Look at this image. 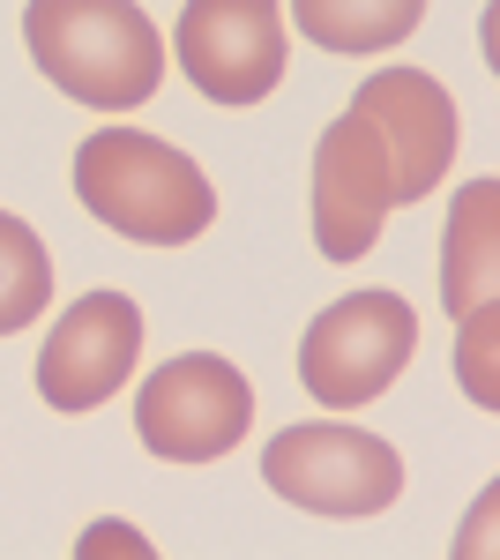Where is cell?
Listing matches in <instances>:
<instances>
[{"instance_id": "1", "label": "cell", "mask_w": 500, "mask_h": 560, "mask_svg": "<svg viewBox=\"0 0 500 560\" xmlns=\"http://www.w3.org/2000/svg\"><path fill=\"white\" fill-rule=\"evenodd\" d=\"M23 38L45 83L90 113H135L165 83V38L135 0H31Z\"/></svg>"}, {"instance_id": "2", "label": "cell", "mask_w": 500, "mask_h": 560, "mask_svg": "<svg viewBox=\"0 0 500 560\" xmlns=\"http://www.w3.org/2000/svg\"><path fill=\"white\" fill-rule=\"evenodd\" d=\"M75 195L97 224L135 247H187L217 224V187L187 150L142 128H97L75 150Z\"/></svg>"}, {"instance_id": "3", "label": "cell", "mask_w": 500, "mask_h": 560, "mask_svg": "<svg viewBox=\"0 0 500 560\" xmlns=\"http://www.w3.org/2000/svg\"><path fill=\"white\" fill-rule=\"evenodd\" d=\"M418 351V314L396 292H351L322 306L299 337V382L322 411H367L396 388V374Z\"/></svg>"}, {"instance_id": "4", "label": "cell", "mask_w": 500, "mask_h": 560, "mask_svg": "<svg viewBox=\"0 0 500 560\" xmlns=\"http://www.w3.org/2000/svg\"><path fill=\"white\" fill-rule=\"evenodd\" d=\"M261 478L306 516H381L404 493V456L367 427H292L261 448Z\"/></svg>"}, {"instance_id": "5", "label": "cell", "mask_w": 500, "mask_h": 560, "mask_svg": "<svg viewBox=\"0 0 500 560\" xmlns=\"http://www.w3.org/2000/svg\"><path fill=\"white\" fill-rule=\"evenodd\" d=\"M247 427H254V388L217 351H187V359L158 366L135 396V433L165 464H217L247 441Z\"/></svg>"}, {"instance_id": "6", "label": "cell", "mask_w": 500, "mask_h": 560, "mask_svg": "<svg viewBox=\"0 0 500 560\" xmlns=\"http://www.w3.org/2000/svg\"><path fill=\"white\" fill-rule=\"evenodd\" d=\"M179 75L209 105H261L284 83V0H187L179 8Z\"/></svg>"}, {"instance_id": "7", "label": "cell", "mask_w": 500, "mask_h": 560, "mask_svg": "<svg viewBox=\"0 0 500 560\" xmlns=\"http://www.w3.org/2000/svg\"><path fill=\"white\" fill-rule=\"evenodd\" d=\"M135 359H142V314H135V300H127V292H90V300H75L53 322V337H45L38 396L60 419H83V411L113 404L127 388Z\"/></svg>"}, {"instance_id": "8", "label": "cell", "mask_w": 500, "mask_h": 560, "mask_svg": "<svg viewBox=\"0 0 500 560\" xmlns=\"http://www.w3.org/2000/svg\"><path fill=\"white\" fill-rule=\"evenodd\" d=\"M359 120H374L381 150H388V179L396 202H426L449 165H456V97L433 83L426 68H381L351 97Z\"/></svg>"}, {"instance_id": "9", "label": "cell", "mask_w": 500, "mask_h": 560, "mask_svg": "<svg viewBox=\"0 0 500 560\" xmlns=\"http://www.w3.org/2000/svg\"><path fill=\"white\" fill-rule=\"evenodd\" d=\"M396 210V179L374 120L344 113L314 142V247L329 261H359L381 240V217Z\"/></svg>"}, {"instance_id": "10", "label": "cell", "mask_w": 500, "mask_h": 560, "mask_svg": "<svg viewBox=\"0 0 500 560\" xmlns=\"http://www.w3.org/2000/svg\"><path fill=\"white\" fill-rule=\"evenodd\" d=\"M493 224H500V187L470 179L456 195V210H449V255H441V292H449L456 322L493 300Z\"/></svg>"}, {"instance_id": "11", "label": "cell", "mask_w": 500, "mask_h": 560, "mask_svg": "<svg viewBox=\"0 0 500 560\" xmlns=\"http://www.w3.org/2000/svg\"><path fill=\"white\" fill-rule=\"evenodd\" d=\"M426 15V0H292V23L322 52H388Z\"/></svg>"}, {"instance_id": "12", "label": "cell", "mask_w": 500, "mask_h": 560, "mask_svg": "<svg viewBox=\"0 0 500 560\" xmlns=\"http://www.w3.org/2000/svg\"><path fill=\"white\" fill-rule=\"evenodd\" d=\"M45 306H53V255L23 217L0 210V337L31 329Z\"/></svg>"}, {"instance_id": "13", "label": "cell", "mask_w": 500, "mask_h": 560, "mask_svg": "<svg viewBox=\"0 0 500 560\" xmlns=\"http://www.w3.org/2000/svg\"><path fill=\"white\" fill-rule=\"evenodd\" d=\"M456 374H463V388H470V404H478V411H493V404H500V382H493V300L463 314Z\"/></svg>"}, {"instance_id": "14", "label": "cell", "mask_w": 500, "mask_h": 560, "mask_svg": "<svg viewBox=\"0 0 500 560\" xmlns=\"http://www.w3.org/2000/svg\"><path fill=\"white\" fill-rule=\"evenodd\" d=\"M83 553H142V538H135L127 523H97V530L83 538Z\"/></svg>"}, {"instance_id": "15", "label": "cell", "mask_w": 500, "mask_h": 560, "mask_svg": "<svg viewBox=\"0 0 500 560\" xmlns=\"http://www.w3.org/2000/svg\"><path fill=\"white\" fill-rule=\"evenodd\" d=\"M486 530H493V493H486V501H478V516L463 523V538H456V553L470 560V553H486V546H493V538H486Z\"/></svg>"}]
</instances>
